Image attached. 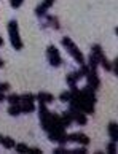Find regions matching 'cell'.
Wrapping results in <instances>:
<instances>
[{
	"instance_id": "obj_34",
	"label": "cell",
	"mask_w": 118,
	"mask_h": 154,
	"mask_svg": "<svg viewBox=\"0 0 118 154\" xmlns=\"http://www.w3.org/2000/svg\"><path fill=\"white\" fill-rule=\"evenodd\" d=\"M2 138H3V135H2V134H0V143H2Z\"/></svg>"
},
{
	"instance_id": "obj_28",
	"label": "cell",
	"mask_w": 118,
	"mask_h": 154,
	"mask_svg": "<svg viewBox=\"0 0 118 154\" xmlns=\"http://www.w3.org/2000/svg\"><path fill=\"white\" fill-rule=\"evenodd\" d=\"M70 154H86V148L81 146V148H77V149H72Z\"/></svg>"
},
{
	"instance_id": "obj_1",
	"label": "cell",
	"mask_w": 118,
	"mask_h": 154,
	"mask_svg": "<svg viewBox=\"0 0 118 154\" xmlns=\"http://www.w3.org/2000/svg\"><path fill=\"white\" fill-rule=\"evenodd\" d=\"M8 35H10V42H11V46H13L16 51H21L22 49V40L19 37V26H18V21L11 19L8 22Z\"/></svg>"
},
{
	"instance_id": "obj_12",
	"label": "cell",
	"mask_w": 118,
	"mask_h": 154,
	"mask_svg": "<svg viewBox=\"0 0 118 154\" xmlns=\"http://www.w3.org/2000/svg\"><path fill=\"white\" fill-rule=\"evenodd\" d=\"M81 92H83V95L86 97V99L89 100V102H93V103H96V91H94L91 86H85L81 89Z\"/></svg>"
},
{
	"instance_id": "obj_16",
	"label": "cell",
	"mask_w": 118,
	"mask_h": 154,
	"mask_svg": "<svg viewBox=\"0 0 118 154\" xmlns=\"http://www.w3.org/2000/svg\"><path fill=\"white\" fill-rule=\"evenodd\" d=\"M8 115H10V116H19V115H21V103L10 105V106H8Z\"/></svg>"
},
{
	"instance_id": "obj_27",
	"label": "cell",
	"mask_w": 118,
	"mask_h": 154,
	"mask_svg": "<svg viewBox=\"0 0 118 154\" xmlns=\"http://www.w3.org/2000/svg\"><path fill=\"white\" fill-rule=\"evenodd\" d=\"M110 72H113L115 76L118 75V59H113V62H112V70H110Z\"/></svg>"
},
{
	"instance_id": "obj_25",
	"label": "cell",
	"mask_w": 118,
	"mask_h": 154,
	"mask_svg": "<svg viewBox=\"0 0 118 154\" xmlns=\"http://www.w3.org/2000/svg\"><path fill=\"white\" fill-rule=\"evenodd\" d=\"M107 152L109 154H115L116 152V141H110L107 145Z\"/></svg>"
},
{
	"instance_id": "obj_9",
	"label": "cell",
	"mask_w": 118,
	"mask_h": 154,
	"mask_svg": "<svg viewBox=\"0 0 118 154\" xmlns=\"http://www.w3.org/2000/svg\"><path fill=\"white\" fill-rule=\"evenodd\" d=\"M49 115H51V111H48V108L45 103H40L38 105V118H40V124L46 122L49 119Z\"/></svg>"
},
{
	"instance_id": "obj_22",
	"label": "cell",
	"mask_w": 118,
	"mask_h": 154,
	"mask_svg": "<svg viewBox=\"0 0 118 154\" xmlns=\"http://www.w3.org/2000/svg\"><path fill=\"white\" fill-rule=\"evenodd\" d=\"M14 149L18 152H29L30 146H27L26 143H19V145H14Z\"/></svg>"
},
{
	"instance_id": "obj_24",
	"label": "cell",
	"mask_w": 118,
	"mask_h": 154,
	"mask_svg": "<svg viewBox=\"0 0 118 154\" xmlns=\"http://www.w3.org/2000/svg\"><path fill=\"white\" fill-rule=\"evenodd\" d=\"M53 152H54V154H70V151L67 149V148H64V145H59Z\"/></svg>"
},
{
	"instance_id": "obj_20",
	"label": "cell",
	"mask_w": 118,
	"mask_h": 154,
	"mask_svg": "<svg viewBox=\"0 0 118 154\" xmlns=\"http://www.w3.org/2000/svg\"><path fill=\"white\" fill-rule=\"evenodd\" d=\"M19 97H21V102H22V103H32V102H35V95L30 94V92L22 94V95H19Z\"/></svg>"
},
{
	"instance_id": "obj_14",
	"label": "cell",
	"mask_w": 118,
	"mask_h": 154,
	"mask_svg": "<svg viewBox=\"0 0 118 154\" xmlns=\"http://www.w3.org/2000/svg\"><path fill=\"white\" fill-rule=\"evenodd\" d=\"M0 145H2L5 149H11V148H14L16 141L11 138V137H3V138H2V143H0Z\"/></svg>"
},
{
	"instance_id": "obj_19",
	"label": "cell",
	"mask_w": 118,
	"mask_h": 154,
	"mask_svg": "<svg viewBox=\"0 0 118 154\" xmlns=\"http://www.w3.org/2000/svg\"><path fill=\"white\" fill-rule=\"evenodd\" d=\"M86 65L89 67V70H97L99 62H97V59L94 57L93 54H89V56H88V64H86Z\"/></svg>"
},
{
	"instance_id": "obj_30",
	"label": "cell",
	"mask_w": 118,
	"mask_h": 154,
	"mask_svg": "<svg viewBox=\"0 0 118 154\" xmlns=\"http://www.w3.org/2000/svg\"><path fill=\"white\" fill-rule=\"evenodd\" d=\"M29 152H33V154H43L40 148H35V146H33V148H30V149H29Z\"/></svg>"
},
{
	"instance_id": "obj_2",
	"label": "cell",
	"mask_w": 118,
	"mask_h": 154,
	"mask_svg": "<svg viewBox=\"0 0 118 154\" xmlns=\"http://www.w3.org/2000/svg\"><path fill=\"white\" fill-rule=\"evenodd\" d=\"M61 45H62V46H65L67 48V51H69V54L72 56V57H74L78 64H85V56H83V53L80 49H78V46L77 45L72 42V40L69 38V37H62L61 38Z\"/></svg>"
},
{
	"instance_id": "obj_5",
	"label": "cell",
	"mask_w": 118,
	"mask_h": 154,
	"mask_svg": "<svg viewBox=\"0 0 118 154\" xmlns=\"http://www.w3.org/2000/svg\"><path fill=\"white\" fill-rule=\"evenodd\" d=\"M53 3H54V0H43V2L35 8V16H37V18H40V19H43V16H46L48 8H51Z\"/></svg>"
},
{
	"instance_id": "obj_3",
	"label": "cell",
	"mask_w": 118,
	"mask_h": 154,
	"mask_svg": "<svg viewBox=\"0 0 118 154\" xmlns=\"http://www.w3.org/2000/svg\"><path fill=\"white\" fill-rule=\"evenodd\" d=\"M46 57H48V62H49L51 67H61L64 64L62 57H61L59 51H58V48H56L54 45H49V46L46 48Z\"/></svg>"
},
{
	"instance_id": "obj_13",
	"label": "cell",
	"mask_w": 118,
	"mask_h": 154,
	"mask_svg": "<svg viewBox=\"0 0 118 154\" xmlns=\"http://www.w3.org/2000/svg\"><path fill=\"white\" fill-rule=\"evenodd\" d=\"M109 135H110L112 141H118V125H116V122L109 124Z\"/></svg>"
},
{
	"instance_id": "obj_4",
	"label": "cell",
	"mask_w": 118,
	"mask_h": 154,
	"mask_svg": "<svg viewBox=\"0 0 118 154\" xmlns=\"http://www.w3.org/2000/svg\"><path fill=\"white\" fill-rule=\"evenodd\" d=\"M69 141H74V143H78L81 146H88L89 145V137L81 134V132H74V134H69Z\"/></svg>"
},
{
	"instance_id": "obj_31",
	"label": "cell",
	"mask_w": 118,
	"mask_h": 154,
	"mask_svg": "<svg viewBox=\"0 0 118 154\" xmlns=\"http://www.w3.org/2000/svg\"><path fill=\"white\" fill-rule=\"evenodd\" d=\"M5 99H7V97H5V94L2 92V91H0V102H3Z\"/></svg>"
},
{
	"instance_id": "obj_15",
	"label": "cell",
	"mask_w": 118,
	"mask_h": 154,
	"mask_svg": "<svg viewBox=\"0 0 118 154\" xmlns=\"http://www.w3.org/2000/svg\"><path fill=\"white\" fill-rule=\"evenodd\" d=\"M43 18L46 19V22H48L46 26H53V29H59V21H58V18H56V16L46 14V16H43Z\"/></svg>"
},
{
	"instance_id": "obj_18",
	"label": "cell",
	"mask_w": 118,
	"mask_h": 154,
	"mask_svg": "<svg viewBox=\"0 0 118 154\" xmlns=\"http://www.w3.org/2000/svg\"><path fill=\"white\" fill-rule=\"evenodd\" d=\"M35 111V103H21V113H26V115H29V113H33Z\"/></svg>"
},
{
	"instance_id": "obj_8",
	"label": "cell",
	"mask_w": 118,
	"mask_h": 154,
	"mask_svg": "<svg viewBox=\"0 0 118 154\" xmlns=\"http://www.w3.org/2000/svg\"><path fill=\"white\" fill-rule=\"evenodd\" d=\"M81 78H83L81 72H80V70H75V72H70V73H67V76H65V81H67V84H69V88H70V86H77V83L80 81Z\"/></svg>"
},
{
	"instance_id": "obj_6",
	"label": "cell",
	"mask_w": 118,
	"mask_h": 154,
	"mask_svg": "<svg viewBox=\"0 0 118 154\" xmlns=\"http://www.w3.org/2000/svg\"><path fill=\"white\" fill-rule=\"evenodd\" d=\"M86 81H88V86H91L94 91H97L100 86V81H99V76H97V70H89L88 75H86Z\"/></svg>"
},
{
	"instance_id": "obj_11",
	"label": "cell",
	"mask_w": 118,
	"mask_h": 154,
	"mask_svg": "<svg viewBox=\"0 0 118 154\" xmlns=\"http://www.w3.org/2000/svg\"><path fill=\"white\" fill-rule=\"evenodd\" d=\"M91 54L97 59V62H100L102 59H105V54H104V51H102V46H100L99 43H94L93 46H91Z\"/></svg>"
},
{
	"instance_id": "obj_21",
	"label": "cell",
	"mask_w": 118,
	"mask_h": 154,
	"mask_svg": "<svg viewBox=\"0 0 118 154\" xmlns=\"http://www.w3.org/2000/svg\"><path fill=\"white\" fill-rule=\"evenodd\" d=\"M7 100H8V103H10V105L21 103V97H19V94H10V95L7 97Z\"/></svg>"
},
{
	"instance_id": "obj_29",
	"label": "cell",
	"mask_w": 118,
	"mask_h": 154,
	"mask_svg": "<svg viewBox=\"0 0 118 154\" xmlns=\"http://www.w3.org/2000/svg\"><path fill=\"white\" fill-rule=\"evenodd\" d=\"M8 89H10L8 83H0V91H2V92H5V91H8Z\"/></svg>"
},
{
	"instance_id": "obj_26",
	"label": "cell",
	"mask_w": 118,
	"mask_h": 154,
	"mask_svg": "<svg viewBox=\"0 0 118 154\" xmlns=\"http://www.w3.org/2000/svg\"><path fill=\"white\" fill-rule=\"evenodd\" d=\"M22 2H24V0H10V7L16 10V8H19L22 5Z\"/></svg>"
},
{
	"instance_id": "obj_33",
	"label": "cell",
	"mask_w": 118,
	"mask_h": 154,
	"mask_svg": "<svg viewBox=\"0 0 118 154\" xmlns=\"http://www.w3.org/2000/svg\"><path fill=\"white\" fill-rule=\"evenodd\" d=\"M2 45H3V38L0 37V46H2Z\"/></svg>"
},
{
	"instance_id": "obj_7",
	"label": "cell",
	"mask_w": 118,
	"mask_h": 154,
	"mask_svg": "<svg viewBox=\"0 0 118 154\" xmlns=\"http://www.w3.org/2000/svg\"><path fill=\"white\" fill-rule=\"evenodd\" d=\"M69 111H70V118H72V121H74V122H77L78 125H86L88 118H86L85 113H81V111H78V110H72V108H70Z\"/></svg>"
},
{
	"instance_id": "obj_17",
	"label": "cell",
	"mask_w": 118,
	"mask_h": 154,
	"mask_svg": "<svg viewBox=\"0 0 118 154\" xmlns=\"http://www.w3.org/2000/svg\"><path fill=\"white\" fill-rule=\"evenodd\" d=\"M61 121H62V124H64V127H69V125L74 122L72 121V118H70V111L67 110V111H64L62 115H61Z\"/></svg>"
},
{
	"instance_id": "obj_23",
	"label": "cell",
	"mask_w": 118,
	"mask_h": 154,
	"mask_svg": "<svg viewBox=\"0 0 118 154\" xmlns=\"http://www.w3.org/2000/svg\"><path fill=\"white\" fill-rule=\"evenodd\" d=\"M70 99H72V92H70V91L61 92V95H59V100H61V102H69Z\"/></svg>"
},
{
	"instance_id": "obj_32",
	"label": "cell",
	"mask_w": 118,
	"mask_h": 154,
	"mask_svg": "<svg viewBox=\"0 0 118 154\" xmlns=\"http://www.w3.org/2000/svg\"><path fill=\"white\" fill-rule=\"evenodd\" d=\"M3 65H5V62H3V60H2V59H0V68H2V67H3Z\"/></svg>"
},
{
	"instance_id": "obj_10",
	"label": "cell",
	"mask_w": 118,
	"mask_h": 154,
	"mask_svg": "<svg viewBox=\"0 0 118 154\" xmlns=\"http://www.w3.org/2000/svg\"><path fill=\"white\" fill-rule=\"evenodd\" d=\"M35 99L38 100V103H45V105H46V103H51V102L54 100V95L49 94V92H43V91H42V92H38L35 95Z\"/></svg>"
}]
</instances>
